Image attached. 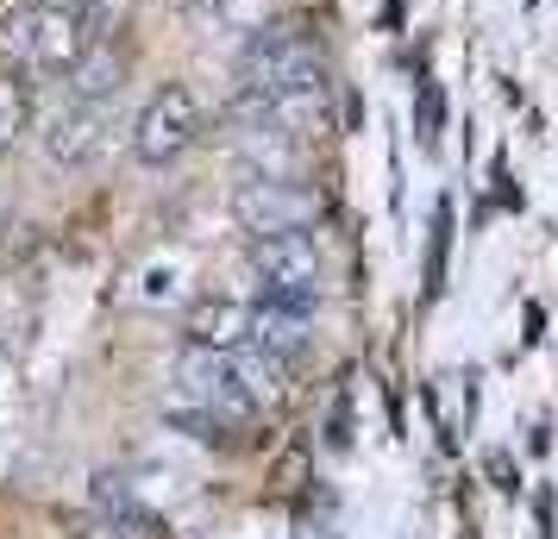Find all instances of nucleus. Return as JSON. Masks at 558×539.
<instances>
[{
    "label": "nucleus",
    "mask_w": 558,
    "mask_h": 539,
    "mask_svg": "<svg viewBox=\"0 0 558 539\" xmlns=\"http://www.w3.org/2000/svg\"><path fill=\"white\" fill-rule=\"evenodd\" d=\"M95 45V13L88 0H20L0 20V63L20 76H51L70 70Z\"/></svg>",
    "instance_id": "1"
},
{
    "label": "nucleus",
    "mask_w": 558,
    "mask_h": 539,
    "mask_svg": "<svg viewBox=\"0 0 558 539\" xmlns=\"http://www.w3.org/2000/svg\"><path fill=\"white\" fill-rule=\"evenodd\" d=\"M252 277H257V302L270 308H295L314 314L320 308V283H327V257L320 245L302 232H257L252 238Z\"/></svg>",
    "instance_id": "2"
},
{
    "label": "nucleus",
    "mask_w": 558,
    "mask_h": 539,
    "mask_svg": "<svg viewBox=\"0 0 558 539\" xmlns=\"http://www.w3.org/2000/svg\"><path fill=\"white\" fill-rule=\"evenodd\" d=\"M202 132H207L202 95H195L189 82H163L151 101L138 107V120H132V157L151 163V170H163V163H177L182 151H195Z\"/></svg>",
    "instance_id": "3"
},
{
    "label": "nucleus",
    "mask_w": 558,
    "mask_h": 539,
    "mask_svg": "<svg viewBox=\"0 0 558 539\" xmlns=\"http://www.w3.org/2000/svg\"><path fill=\"white\" fill-rule=\"evenodd\" d=\"M113 132H120V95H63V107L45 120V157L82 170L113 145Z\"/></svg>",
    "instance_id": "4"
},
{
    "label": "nucleus",
    "mask_w": 558,
    "mask_h": 539,
    "mask_svg": "<svg viewBox=\"0 0 558 539\" xmlns=\"http://www.w3.org/2000/svg\"><path fill=\"white\" fill-rule=\"evenodd\" d=\"M232 213L252 238L257 232H302L320 220V195L302 188L295 176H245L232 195Z\"/></svg>",
    "instance_id": "5"
},
{
    "label": "nucleus",
    "mask_w": 558,
    "mask_h": 539,
    "mask_svg": "<svg viewBox=\"0 0 558 539\" xmlns=\"http://www.w3.org/2000/svg\"><path fill=\"white\" fill-rule=\"evenodd\" d=\"M245 345H257V352H270V358H282V364H295L307 345H314V320L295 314V308H270V302H257Z\"/></svg>",
    "instance_id": "6"
},
{
    "label": "nucleus",
    "mask_w": 558,
    "mask_h": 539,
    "mask_svg": "<svg viewBox=\"0 0 558 539\" xmlns=\"http://www.w3.org/2000/svg\"><path fill=\"white\" fill-rule=\"evenodd\" d=\"M182 333H189V345L232 352V345H245V333H252V308H245V302H227V295L195 302V308H189V320H182Z\"/></svg>",
    "instance_id": "7"
},
{
    "label": "nucleus",
    "mask_w": 558,
    "mask_h": 539,
    "mask_svg": "<svg viewBox=\"0 0 558 539\" xmlns=\"http://www.w3.org/2000/svg\"><path fill=\"white\" fill-rule=\"evenodd\" d=\"M289 370H295V364L270 358V352H257V345H232V377H239V389H245V402H252L257 414L289 402Z\"/></svg>",
    "instance_id": "8"
},
{
    "label": "nucleus",
    "mask_w": 558,
    "mask_h": 539,
    "mask_svg": "<svg viewBox=\"0 0 558 539\" xmlns=\"http://www.w3.org/2000/svg\"><path fill=\"white\" fill-rule=\"evenodd\" d=\"M32 107H38L32 76H20V70H0V151H7V145H20V138L32 132Z\"/></svg>",
    "instance_id": "9"
},
{
    "label": "nucleus",
    "mask_w": 558,
    "mask_h": 539,
    "mask_svg": "<svg viewBox=\"0 0 558 539\" xmlns=\"http://www.w3.org/2000/svg\"><path fill=\"white\" fill-rule=\"evenodd\" d=\"M195 13L207 32H252L270 13V0H195Z\"/></svg>",
    "instance_id": "10"
},
{
    "label": "nucleus",
    "mask_w": 558,
    "mask_h": 539,
    "mask_svg": "<svg viewBox=\"0 0 558 539\" xmlns=\"http://www.w3.org/2000/svg\"><path fill=\"white\" fill-rule=\"evenodd\" d=\"M446 245H452V207H433V238H427V295L446 289Z\"/></svg>",
    "instance_id": "11"
},
{
    "label": "nucleus",
    "mask_w": 558,
    "mask_h": 539,
    "mask_svg": "<svg viewBox=\"0 0 558 539\" xmlns=\"http://www.w3.org/2000/svg\"><path fill=\"white\" fill-rule=\"evenodd\" d=\"M82 539H157V534H151L145 514H113V520H101V527H88Z\"/></svg>",
    "instance_id": "12"
}]
</instances>
